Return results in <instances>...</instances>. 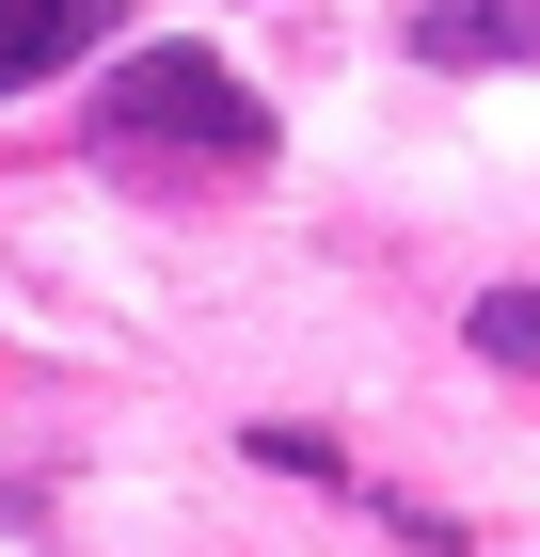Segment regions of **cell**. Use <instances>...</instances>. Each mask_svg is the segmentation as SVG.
Returning <instances> with one entry per match:
<instances>
[{
	"mask_svg": "<svg viewBox=\"0 0 540 557\" xmlns=\"http://www.w3.org/2000/svg\"><path fill=\"white\" fill-rule=\"evenodd\" d=\"M96 160L112 175H254L271 160V112H254L239 64H208V48H127L112 96H96Z\"/></svg>",
	"mask_w": 540,
	"mask_h": 557,
	"instance_id": "cell-1",
	"label": "cell"
},
{
	"mask_svg": "<svg viewBox=\"0 0 540 557\" xmlns=\"http://www.w3.org/2000/svg\"><path fill=\"white\" fill-rule=\"evenodd\" d=\"M96 33H112L96 0H0V96H16V81H48V64H80Z\"/></svg>",
	"mask_w": 540,
	"mask_h": 557,
	"instance_id": "cell-2",
	"label": "cell"
},
{
	"mask_svg": "<svg viewBox=\"0 0 540 557\" xmlns=\"http://www.w3.org/2000/svg\"><path fill=\"white\" fill-rule=\"evenodd\" d=\"M477 350H493V367H540V287H493V302H477Z\"/></svg>",
	"mask_w": 540,
	"mask_h": 557,
	"instance_id": "cell-3",
	"label": "cell"
},
{
	"mask_svg": "<svg viewBox=\"0 0 540 557\" xmlns=\"http://www.w3.org/2000/svg\"><path fill=\"white\" fill-rule=\"evenodd\" d=\"M254 462H271V478H350V462H334V446H318V430H287V414L254 430Z\"/></svg>",
	"mask_w": 540,
	"mask_h": 557,
	"instance_id": "cell-4",
	"label": "cell"
}]
</instances>
